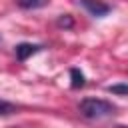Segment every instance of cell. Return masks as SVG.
I'll return each mask as SVG.
<instances>
[{
	"label": "cell",
	"mask_w": 128,
	"mask_h": 128,
	"mask_svg": "<svg viewBox=\"0 0 128 128\" xmlns=\"http://www.w3.org/2000/svg\"><path fill=\"white\" fill-rule=\"evenodd\" d=\"M14 112H16V106H14V104L0 100V118H2V116H10V114H14Z\"/></svg>",
	"instance_id": "6"
},
{
	"label": "cell",
	"mask_w": 128,
	"mask_h": 128,
	"mask_svg": "<svg viewBox=\"0 0 128 128\" xmlns=\"http://www.w3.org/2000/svg\"><path fill=\"white\" fill-rule=\"evenodd\" d=\"M108 92L126 96V94H128V86H126V84H112V86H108Z\"/></svg>",
	"instance_id": "7"
},
{
	"label": "cell",
	"mask_w": 128,
	"mask_h": 128,
	"mask_svg": "<svg viewBox=\"0 0 128 128\" xmlns=\"http://www.w3.org/2000/svg\"><path fill=\"white\" fill-rule=\"evenodd\" d=\"M80 4H82L94 18H104L106 14L112 12V6L106 4L104 0H80Z\"/></svg>",
	"instance_id": "2"
},
{
	"label": "cell",
	"mask_w": 128,
	"mask_h": 128,
	"mask_svg": "<svg viewBox=\"0 0 128 128\" xmlns=\"http://www.w3.org/2000/svg\"><path fill=\"white\" fill-rule=\"evenodd\" d=\"M78 110L84 118H90V120H98V118H104V116H110L114 114V106L108 102V100H102V98H84L80 104H78Z\"/></svg>",
	"instance_id": "1"
},
{
	"label": "cell",
	"mask_w": 128,
	"mask_h": 128,
	"mask_svg": "<svg viewBox=\"0 0 128 128\" xmlns=\"http://www.w3.org/2000/svg\"><path fill=\"white\" fill-rule=\"evenodd\" d=\"M70 76H72V88H82L84 86V74L78 68H72L70 70Z\"/></svg>",
	"instance_id": "4"
},
{
	"label": "cell",
	"mask_w": 128,
	"mask_h": 128,
	"mask_svg": "<svg viewBox=\"0 0 128 128\" xmlns=\"http://www.w3.org/2000/svg\"><path fill=\"white\" fill-rule=\"evenodd\" d=\"M40 50H42V46H40V44H30V42H22V44H18V46L14 48L16 58H18L20 62L28 60L32 54H36V52H40Z\"/></svg>",
	"instance_id": "3"
},
{
	"label": "cell",
	"mask_w": 128,
	"mask_h": 128,
	"mask_svg": "<svg viewBox=\"0 0 128 128\" xmlns=\"http://www.w3.org/2000/svg\"><path fill=\"white\" fill-rule=\"evenodd\" d=\"M46 0H16V4L24 10H32V8H40Z\"/></svg>",
	"instance_id": "5"
},
{
	"label": "cell",
	"mask_w": 128,
	"mask_h": 128,
	"mask_svg": "<svg viewBox=\"0 0 128 128\" xmlns=\"http://www.w3.org/2000/svg\"><path fill=\"white\" fill-rule=\"evenodd\" d=\"M58 26H64V28H72V18L70 14H62L58 18Z\"/></svg>",
	"instance_id": "8"
}]
</instances>
